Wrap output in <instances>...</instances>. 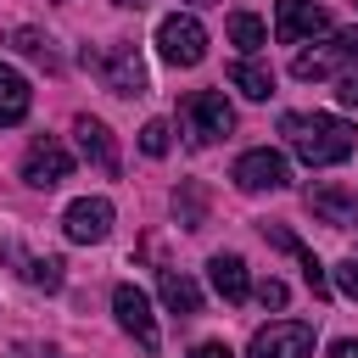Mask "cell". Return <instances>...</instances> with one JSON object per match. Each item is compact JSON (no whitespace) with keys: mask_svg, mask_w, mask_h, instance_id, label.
Wrapping results in <instances>:
<instances>
[{"mask_svg":"<svg viewBox=\"0 0 358 358\" xmlns=\"http://www.w3.org/2000/svg\"><path fill=\"white\" fill-rule=\"evenodd\" d=\"M112 201L106 196H78L67 213H62V229H67V241H78V246H95V241H106L112 235Z\"/></svg>","mask_w":358,"mask_h":358,"instance_id":"11","label":"cell"},{"mask_svg":"<svg viewBox=\"0 0 358 358\" xmlns=\"http://www.w3.org/2000/svg\"><path fill=\"white\" fill-rule=\"evenodd\" d=\"M0 263H11L17 280H28L34 291H62V280H67V274H62V268H67L62 257H34V252H22L17 241H0Z\"/></svg>","mask_w":358,"mask_h":358,"instance_id":"14","label":"cell"},{"mask_svg":"<svg viewBox=\"0 0 358 358\" xmlns=\"http://www.w3.org/2000/svg\"><path fill=\"white\" fill-rule=\"evenodd\" d=\"M280 134L308 168H336V162L352 157V123L336 117V112H285Z\"/></svg>","mask_w":358,"mask_h":358,"instance_id":"1","label":"cell"},{"mask_svg":"<svg viewBox=\"0 0 358 358\" xmlns=\"http://www.w3.org/2000/svg\"><path fill=\"white\" fill-rule=\"evenodd\" d=\"M224 34H229V45H241V56H257V50L268 45V28H263L252 11H235V17L224 22Z\"/></svg>","mask_w":358,"mask_h":358,"instance_id":"20","label":"cell"},{"mask_svg":"<svg viewBox=\"0 0 358 358\" xmlns=\"http://www.w3.org/2000/svg\"><path fill=\"white\" fill-rule=\"evenodd\" d=\"M308 213L330 229H358V190L319 179V185H308Z\"/></svg>","mask_w":358,"mask_h":358,"instance_id":"12","label":"cell"},{"mask_svg":"<svg viewBox=\"0 0 358 358\" xmlns=\"http://www.w3.org/2000/svg\"><path fill=\"white\" fill-rule=\"evenodd\" d=\"M28 106H34V90H28V78H22L17 67H6V62H0V129L22 123V117H28Z\"/></svg>","mask_w":358,"mask_h":358,"instance_id":"17","label":"cell"},{"mask_svg":"<svg viewBox=\"0 0 358 358\" xmlns=\"http://www.w3.org/2000/svg\"><path fill=\"white\" fill-rule=\"evenodd\" d=\"M190 358H235V352H229V347H224V341H201V347H196V352H190Z\"/></svg>","mask_w":358,"mask_h":358,"instance_id":"27","label":"cell"},{"mask_svg":"<svg viewBox=\"0 0 358 358\" xmlns=\"http://www.w3.org/2000/svg\"><path fill=\"white\" fill-rule=\"evenodd\" d=\"M84 73H95L101 78V90H112V95H145V62H140V50L134 45H84Z\"/></svg>","mask_w":358,"mask_h":358,"instance_id":"2","label":"cell"},{"mask_svg":"<svg viewBox=\"0 0 358 358\" xmlns=\"http://www.w3.org/2000/svg\"><path fill=\"white\" fill-rule=\"evenodd\" d=\"M330 34V11L313 6V0H274V39L280 45H302V39H319Z\"/></svg>","mask_w":358,"mask_h":358,"instance_id":"8","label":"cell"},{"mask_svg":"<svg viewBox=\"0 0 358 358\" xmlns=\"http://www.w3.org/2000/svg\"><path fill=\"white\" fill-rule=\"evenodd\" d=\"M207 274H213V291H218L224 302H246V296H252V280H246V263H241L235 252H218V257L207 263Z\"/></svg>","mask_w":358,"mask_h":358,"instance_id":"15","label":"cell"},{"mask_svg":"<svg viewBox=\"0 0 358 358\" xmlns=\"http://www.w3.org/2000/svg\"><path fill=\"white\" fill-rule=\"evenodd\" d=\"M336 285L358 302V257H347V263H336Z\"/></svg>","mask_w":358,"mask_h":358,"instance_id":"24","label":"cell"},{"mask_svg":"<svg viewBox=\"0 0 358 358\" xmlns=\"http://www.w3.org/2000/svg\"><path fill=\"white\" fill-rule=\"evenodd\" d=\"M285 296H291V291H285L280 280H263V285H257V302H263V308H285Z\"/></svg>","mask_w":358,"mask_h":358,"instance_id":"25","label":"cell"},{"mask_svg":"<svg viewBox=\"0 0 358 358\" xmlns=\"http://www.w3.org/2000/svg\"><path fill=\"white\" fill-rule=\"evenodd\" d=\"M185 129H190V140H196V145L224 140V134L235 129V112H229L224 90H196V95H185Z\"/></svg>","mask_w":358,"mask_h":358,"instance_id":"5","label":"cell"},{"mask_svg":"<svg viewBox=\"0 0 358 358\" xmlns=\"http://www.w3.org/2000/svg\"><path fill=\"white\" fill-rule=\"evenodd\" d=\"M330 358H358V341H352V336H347V341H336V347H330Z\"/></svg>","mask_w":358,"mask_h":358,"instance_id":"28","label":"cell"},{"mask_svg":"<svg viewBox=\"0 0 358 358\" xmlns=\"http://www.w3.org/2000/svg\"><path fill=\"white\" fill-rule=\"evenodd\" d=\"M246 358H313V324L308 319H274L252 336Z\"/></svg>","mask_w":358,"mask_h":358,"instance_id":"6","label":"cell"},{"mask_svg":"<svg viewBox=\"0 0 358 358\" xmlns=\"http://www.w3.org/2000/svg\"><path fill=\"white\" fill-rule=\"evenodd\" d=\"M157 296L168 302V313H201V285L190 280V274H179V268H162L157 274Z\"/></svg>","mask_w":358,"mask_h":358,"instance_id":"16","label":"cell"},{"mask_svg":"<svg viewBox=\"0 0 358 358\" xmlns=\"http://www.w3.org/2000/svg\"><path fill=\"white\" fill-rule=\"evenodd\" d=\"M336 101H341V106H358V67L336 78Z\"/></svg>","mask_w":358,"mask_h":358,"instance_id":"26","label":"cell"},{"mask_svg":"<svg viewBox=\"0 0 358 358\" xmlns=\"http://www.w3.org/2000/svg\"><path fill=\"white\" fill-rule=\"evenodd\" d=\"M0 45H6V50H17V56H28V62H34V67H45V73L56 67V45H50V34H39V28H6V34H0Z\"/></svg>","mask_w":358,"mask_h":358,"instance_id":"18","label":"cell"},{"mask_svg":"<svg viewBox=\"0 0 358 358\" xmlns=\"http://www.w3.org/2000/svg\"><path fill=\"white\" fill-rule=\"evenodd\" d=\"M140 151H145V157H168V123H162V117H151V123L140 129Z\"/></svg>","mask_w":358,"mask_h":358,"instance_id":"23","label":"cell"},{"mask_svg":"<svg viewBox=\"0 0 358 358\" xmlns=\"http://www.w3.org/2000/svg\"><path fill=\"white\" fill-rule=\"evenodd\" d=\"M173 218H179L185 229H201V224H207V190H201L196 179L173 190Z\"/></svg>","mask_w":358,"mask_h":358,"instance_id":"21","label":"cell"},{"mask_svg":"<svg viewBox=\"0 0 358 358\" xmlns=\"http://www.w3.org/2000/svg\"><path fill=\"white\" fill-rule=\"evenodd\" d=\"M246 196H257V190H280L285 179H291V168H285V157L280 151H268V145H257V151H241L235 157V173H229Z\"/></svg>","mask_w":358,"mask_h":358,"instance_id":"10","label":"cell"},{"mask_svg":"<svg viewBox=\"0 0 358 358\" xmlns=\"http://www.w3.org/2000/svg\"><path fill=\"white\" fill-rule=\"evenodd\" d=\"M358 67V28H341V34H330L324 45H313V50H296V62H291V73L308 84V78H341V73H352Z\"/></svg>","mask_w":358,"mask_h":358,"instance_id":"3","label":"cell"},{"mask_svg":"<svg viewBox=\"0 0 358 358\" xmlns=\"http://www.w3.org/2000/svg\"><path fill=\"white\" fill-rule=\"evenodd\" d=\"M112 313H117V324L140 341V352H157V347H162V330H157L151 296H145L140 285H117V291H112Z\"/></svg>","mask_w":358,"mask_h":358,"instance_id":"7","label":"cell"},{"mask_svg":"<svg viewBox=\"0 0 358 358\" xmlns=\"http://www.w3.org/2000/svg\"><path fill=\"white\" fill-rule=\"evenodd\" d=\"M157 50H162L168 67H196V62L207 56V28H201L190 11H173V17L157 22Z\"/></svg>","mask_w":358,"mask_h":358,"instance_id":"4","label":"cell"},{"mask_svg":"<svg viewBox=\"0 0 358 358\" xmlns=\"http://www.w3.org/2000/svg\"><path fill=\"white\" fill-rule=\"evenodd\" d=\"M196 6H207V0H196Z\"/></svg>","mask_w":358,"mask_h":358,"instance_id":"31","label":"cell"},{"mask_svg":"<svg viewBox=\"0 0 358 358\" xmlns=\"http://www.w3.org/2000/svg\"><path fill=\"white\" fill-rule=\"evenodd\" d=\"M45 358H62V352H45Z\"/></svg>","mask_w":358,"mask_h":358,"instance_id":"29","label":"cell"},{"mask_svg":"<svg viewBox=\"0 0 358 358\" xmlns=\"http://www.w3.org/2000/svg\"><path fill=\"white\" fill-rule=\"evenodd\" d=\"M73 134H78L84 162H90V168H101L106 179H117V168H123V162H117V140H112V129H106L101 117H90V112H84V117H73Z\"/></svg>","mask_w":358,"mask_h":358,"instance_id":"13","label":"cell"},{"mask_svg":"<svg viewBox=\"0 0 358 358\" xmlns=\"http://www.w3.org/2000/svg\"><path fill=\"white\" fill-rule=\"evenodd\" d=\"M352 6H358V0H352Z\"/></svg>","mask_w":358,"mask_h":358,"instance_id":"32","label":"cell"},{"mask_svg":"<svg viewBox=\"0 0 358 358\" xmlns=\"http://www.w3.org/2000/svg\"><path fill=\"white\" fill-rule=\"evenodd\" d=\"M73 173V151L56 140V134H39L34 145H28V157H22V179L34 185V190H50V185H62Z\"/></svg>","mask_w":358,"mask_h":358,"instance_id":"9","label":"cell"},{"mask_svg":"<svg viewBox=\"0 0 358 358\" xmlns=\"http://www.w3.org/2000/svg\"><path fill=\"white\" fill-rule=\"evenodd\" d=\"M129 6H140V0H129Z\"/></svg>","mask_w":358,"mask_h":358,"instance_id":"30","label":"cell"},{"mask_svg":"<svg viewBox=\"0 0 358 358\" xmlns=\"http://www.w3.org/2000/svg\"><path fill=\"white\" fill-rule=\"evenodd\" d=\"M291 257L302 263V280H308V291H313V296H330V280H324V268H319V257H313L308 246H296Z\"/></svg>","mask_w":358,"mask_h":358,"instance_id":"22","label":"cell"},{"mask_svg":"<svg viewBox=\"0 0 358 358\" xmlns=\"http://www.w3.org/2000/svg\"><path fill=\"white\" fill-rule=\"evenodd\" d=\"M229 84H235L246 101H268V95H274V73H268V67H257L252 56L229 62Z\"/></svg>","mask_w":358,"mask_h":358,"instance_id":"19","label":"cell"}]
</instances>
